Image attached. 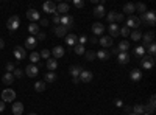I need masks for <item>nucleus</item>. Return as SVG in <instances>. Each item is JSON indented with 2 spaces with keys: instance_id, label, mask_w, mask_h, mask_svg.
<instances>
[{
  "instance_id": "obj_1",
  "label": "nucleus",
  "mask_w": 156,
  "mask_h": 115,
  "mask_svg": "<svg viewBox=\"0 0 156 115\" xmlns=\"http://www.w3.org/2000/svg\"><path fill=\"white\" fill-rule=\"evenodd\" d=\"M139 20L144 22V23H147V25H151L153 26V25H156V14H154V11L144 13V14H141Z\"/></svg>"
},
{
  "instance_id": "obj_2",
  "label": "nucleus",
  "mask_w": 156,
  "mask_h": 115,
  "mask_svg": "<svg viewBox=\"0 0 156 115\" xmlns=\"http://www.w3.org/2000/svg\"><path fill=\"white\" fill-rule=\"evenodd\" d=\"M6 26H8V30H10V31H16L21 26L19 16H11L10 19H8V22H6Z\"/></svg>"
},
{
  "instance_id": "obj_3",
  "label": "nucleus",
  "mask_w": 156,
  "mask_h": 115,
  "mask_svg": "<svg viewBox=\"0 0 156 115\" xmlns=\"http://www.w3.org/2000/svg\"><path fill=\"white\" fill-rule=\"evenodd\" d=\"M16 100V92L11 90V89H5L2 92V101L3 103H10V101H14Z\"/></svg>"
},
{
  "instance_id": "obj_4",
  "label": "nucleus",
  "mask_w": 156,
  "mask_h": 115,
  "mask_svg": "<svg viewBox=\"0 0 156 115\" xmlns=\"http://www.w3.org/2000/svg\"><path fill=\"white\" fill-rule=\"evenodd\" d=\"M39 73V67L36 65V64H28L25 67V75L27 76H30V78H34V76H38Z\"/></svg>"
},
{
  "instance_id": "obj_5",
  "label": "nucleus",
  "mask_w": 156,
  "mask_h": 115,
  "mask_svg": "<svg viewBox=\"0 0 156 115\" xmlns=\"http://www.w3.org/2000/svg\"><path fill=\"white\" fill-rule=\"evenodd\" d=\"M153 64H154V58L153 56H142L141 58V65H142V68H151L153 67Z\"/></svg>"
},
{
  "instance_id": "obj_6",
  "label": "nucleus",
  "mask_w": 156,
  "mask_h": 115,
  "mask_svg": "<svg viewBox=\"0 0 156 115\" xmlns=\"http://www.w3.org/2000/svg\"><path fill=\"white\" fill-rule=\"evenodd\" d=\"M42 10L47 14H56V3L55 2H45L42 5Z\"/></svg>"
},
{
  "instance_id": "obj_7",
  "label": "nucleus",
  "mask_w": 156,
  "mask_h": 115,
  "mask_svg": "<svg viewBox=\"0 0 156 115\" xmlns=\"http://www.w3.org/2000/svg\"><path fill=\"white\" fill-rule=\"evenodd\" d=\"M27 19H28L31 23H36V20H41V16H39V13L36 11V10L30 8V10L27 11Z\"/></svg>"
},
{
  "instance_id": "obj_8",
  "label": "nucleus",
  "mask_w": 156,
  "mask_h": 115,
  "mask_svg": "<svg viewBox=\"0 0 156 115\" xmlns=\"http://www.w3.org/2000/svg\"><path fill=\"white\" fill-rule=\"evenodd\" d=\"M128 28H137V26H141V20H139V17L137 16H130L128 17V20H126V25Z\"/></svg>"
},
{
  "instance_id": "obj_9",
  "label": "nucleus",
  "mask_w": 156,
  "mask_h": 115,
  "mask_svg": "<svg viewBox=\"0 0 156 115\" xmlns=\"http://www.w3.org/2000/svg\"><path fill=\"white\" fill-rule=\"evenodd\" d=\"M144 110H145L147 113H151V112H154V110H156V96H154V95H151L150 103L144 106Z\"/></svg>"
},
{
  "instance_id": "obj_10",
  "label": "nucleus",
  "mask_w": 156,
  "mask_h": 115,
  "mask_svg": "<svg viewBox=\"0 0 156 115\" xmlns=\"http://www.w3.org/2000/svg\"><path fill=\"white\" fill-rule=\"evenodd\" d=\"M59 25L66 26V28L69 30L70 26L73 25V17H72V16H69V14H64V16L61 17V22H59Z\"/></svg>"
},
{
  "instance_id": "obj_11",
  "label": "nucleus",
  "mask_w": 156,
  "mask_h": 115,
  "mask_svg": "<svg viewBox=\"0 0 156 115\" xmlns=\"http://www.w3.org/2000/svg\"><path fill=\"white\" fill-rule=\"evenodd\" d=\"M36 45H38V41H36L34 36H30V38L25 39V48H28V50H33V51H34Z\"/></svg>"
},
{
  "instance_id": "obj_12",
  "label": "nucleus",
  "mask_w": 156,
  "mask_h": 115,
  "mask_svg": "<svg viewBox=\"0 0 156 115\" xmlns=\"http://www.w3.org/2000/svg\"><path fill=\"white\" fill-rule=\"evenodd\" d=\"M11 110H13L14 115H22V112H24V104H22L21 101H14L13 106H11Z\"/></svg>"
},
{
  "instance_id": "obj_13",
  "label": "nucleus",
  "mask_w": 156,
  "mask_h": 115,
  "mask_svg": "<svg viewBox=\"0 0 156 115\" xmlns=\"http://www.w3.org/2000/svg\"><path fill=\"white\" fill-rule=\"evenodd\" d=\"M92 76H94V75L91 73L89 70H83V72L80 73L78 78H80V81H83V83H91V81H92Z\"/></svg>"
},
{
  "instance_id": "obj_14",
  "label": "nucleus",
  "mask_w": 156,
  "mask_h": 115,
  "mask_svg": "<svg viewBox=\"0 0 156 115\" xmlns=\"http://www.w3.org/2000/svg\"><path fill=\"white\" fill-rule=\"evenodd\" d=\"M83 67H81V65H70V68H69V72H70V75H72V78H78L80 76V73L81 72H83Z\"/></svg>"
},
{
  "instance_id": "obj_15",
  "label": "nucleus",
  "mask_w": 156,
  "mask_h": 115,
  "mask_svg": "<svg viewBox=\"0 0 156 115\" xmlns=\"http://www.w3.org/2000/svg\"><path fill=\"white\" fill-rule=\"evenodd\" d=\"M50 53L53 55V58H55V59H59V58H62V56H64V53H66V50H64L61 45H58V47H55V48H53Z\"/></svg>"
},
{
  "instance_id": "obj_16",
  "label": "nucleus",
  "mask_w": 156,
  "mask_h": 115,
  "mask_svg": "<svg viewBox=\"0 0 156 115\" xmlns=\"http://www.w3.org/2000/svg\"><path fill=\"white\" fill-rule=\"evenodd\" d=\"M14 56H16L17 61H22V59L27 58V51H25L22 47H16V48H14Z\"/></svg>"
},
{
  "instance_id": "obj_17",
  "label": "nucleus",
  "mask_w": 156,
  "mask_h": 115,
  "mask_svg": "<svg viewBox=\"0 0 156 115\" xmlns=\"http://www.w3.org/2000/svg\"><path fill=\"white\" fill-rule=\"evenodd\" d=\"M92 33L95 34V36H102V34L105 33V25H102V23H94L92 25Z\"/></svg>"
},
{
  "instance_id": "obj_18",
  "label": "nucleus",
  "mask_w": 156,
  "mask_h": 115,
  "mask_svg": "<svg viewBox=\"0 0 156 115\" xmlns=\"http://www.w3.org/2000/svg\"><path fill=\"white\" fill-rule=\"evenodd\" d=\"M153 39H154V33H153V31L145 33V34H144V45H142V47H144V48H145V47H148L150 44L153 42Z\"/></svg>"
},
{
  "instance_id": "obj_19",
  "label": "nucleus",
  "mask_w": 156,
  "mask_h": 115,
  "mask_svg": "<svg viewBox=\"0 0 156 115\" xmlns=\"http://www.w3.org/2000/svg\"><path fill=\"white\" fill-rule=\"evenodd\" d=\"M14 79H16V78H14L13 73H8V72H6V73L2 76V83H3L5 86H11V84L14 83Z\"/></svg>"
},
{
  "instance_id": "obj_20",
  "label": "nucleus",
  "mask_w": 156,
  "mask_h": 115,
  "mask_svg": "<svg viewBox=\"0 0 156 115\" xmlns=\"http://www.w3.org/2000/svg\"><path fill=\"white\" fill-rule=\"evenodd\" d=\"M69 3H59V5H56V14L59 16V14H67L69 13Z\"/></svg>"
},
{
  "instance_id": "obj_21",
  "label": "nucleus",
  "mask_w": 156,
  "mask_h": 115,
  "mask_svg": "<svg viewBox=\"0 0 156 115\" xmlns=\"http://www.w3.org/2000/svg\"><path fill=\"white\" fill-rule=\"evenodd\" d=\"M55 34H56L58 38H66L67 36V28L62 25H58L56 28H55Z\"/></svg>"
},
{
  "instance_id": "obj_22",
  "label": "nucleus",
  "mask_w": 156,
  "mask_h": 115,
  "mask_svg": "<svg viewBox=\"0 0 156 115\" xmlns=\"http://www.w3.org/2000/svg\"><path fill=\"white\" fill-rule=\"evenodd\" d=\"M105 8H103V5H97L95 8H94V16L97 17V19H102V17H105Z\"/></svg>"
},
{
  "instance_id": "obj_23",
  "label": "nucleus",
  "mask_w": 156,
  "mask_h": 115,
  "mask_svg": "<svg viewBox=\"0 0 156 115\" xmlns=\"http://www.w3.org/2000/svg\"><path fill=\"white\" fill-rule=\"evenodd\" d=\"M119 36V25L117 23H109V38H117Z\"/></svg>"
},
{
  "instance_id": "obj_24",
  "label": "nucleus",
  "mask_w": 156,
  "mask_h": 115,
  "mask_svg": "<svg viewBox=\"0 0 156 115\" xmlns=\"http://www.w3.org/2000/svg\"><path fill=\"white\" fill-rule=\"evenodd\" d=\"M100 45L102 47H105V48H108V47H113V39L109 38V36H103V38H100Z\"/></svg>"
},
{
  "instance_id": "obj_25",
  "label": "nucleus",
  "mask_w": 156,
  "mask_h": 115,
  "mask_svg": "<svg viewBox=\"0 0 156 115\" xmlns=\"http://www.w3.org/2000/svg\"><path fill=\"white\" fill-rule=\"evenodd\" d=\"M64 39H66V44H67V45H70V47H73V45H77V36H75V34H67V36L66 38H64Z\"/></svg>"
},
{
  "instance_id": "obj_26",
  "label": "nucleus",
  "mask_w": 156,
  "mask_h": 115,
  "mask_svg": "<svg viewBox=\"0 0 156 115\" xmlns=\"http://www.w3.org/2000/svg\"><path fill=\"white\" fill-rule=\"evenodd\" d=\"M56 67H58L56 59H55V58H49V59H47V68L50 70V72H55V70H56Z\"/></svg>"
},
{
  "instance_id": "obj_27",
  "label": "nucleus",
  "mask_w": 156,
  "mask_h": 115,
  "mask_svg": "<svg viewBox=\"0 0 156 115\" xmlns=\"http://www.w3.org/2000/svg\"><path fill=\"white\" fill-rule=\"evenodd\" d=\"M117 58H119V62L120 64H128V61H130V55H128V53H123V51L119 53Z\"/></svg>"
},
{
  "instance_id": "obj_28",
  "label": "nucleus",
  "mask_w": 156,
  "mask_h": 115,
  "mask_svg": "<svg viewBox=\"0 0 156 115\" xmlns=\"http://www.w3.org/2000/svg\"><path fill=\"white\" fill-rule=\"evenodd\" d=\"M95 55H97V58H98V59H102V61L109 59V51H108V50H98V51L95 53Z\"/></svg>"
},
{
  "instance_id": "obj_29",
  "label": "nucleus",
  "mask_w": 156,
  "mask_h": 115,
  "mask_svg": "<svg viewBox=\"0 0 156 115\" xmlns=\"http://www.w3.org/2000/svg\"><path fill=\"white\" fill-rule=\"evenodd\" d=\"M45 89H47V83L45 81H38L34 84V90L36 92H44Z\"/></svg>"
},
{
  "instance_id": "obj_30",
  "label": "nucleus",
  "mask_w": 156,
  "mask_h": 115,
  "mask_svg": "<svg viewBox=\"0 0 156 115\" xmlns=\"http://www.w3.org/2000/svg\"><path fill=\"white\" fill-rule=\"evenodd\" d=\"M130 78L133 79V81H139V79L142 78V73H141V70H137V68L131 70V73H130Z\"/></svg>"
},
{
  "instance_id": "obj_31",
  "label": "nucleus",
  "mask_w": 156,
  "mask_h": 115,
  "mask_svg": "<svg viewBox=\"0 0 156 115\" xmlns=\"http://www.w3.org/2000/svg\"><path fill=\"white\" fill-rule=\"evenodd\" d=\"M136 11V6H134V3H126L125 6H123V13H126V14H130V16H133V13Z\"/></svg>"
},
{
  "instance_id": "obj_32",
  "label": "nucleus",
  "mask_w": 156,
  "mask_h": 115,
  "mask_svg": "<svg viewBox=\"0 0 156 115\" xmlns=\"http://www.w3.org/2000/svg\"><path fill=\"white\" fill-rule=\"evenodd\" d=\"M117 48H119V51L126 53V50L130 48V42H128V41H120V44L117 45Z\"/></svg>"
},
{
  "instance_id": "obj_33",
  "label": "nucleus",
  "mask_w": 156,
  "mask_h": 115,
  "mask_svg": "<svg viewBox=\"0 0 156 115\" xmlns=\"http://www.w3.org/2000/svg\"><path fill=\"white\" fill-rule=\"evenodd\" d=\"M28 31H30L31 36H36V34L39 33V25H38V23H31V25H28Z\"/></svg>"
},
{
  "instance_id": "obj_34",
  "label": "nucleus",
  "mask_w": 156,
  "mask_h": 115,
  "mask_svg": "<svg viewBox=\"0 0 156 115\" xmlns=\"http://www.w3.org/2000/svg\"><path fill=\"white\" fill-rule=\"evenodd\" d=\"M44 81L45 83H55V81H56V73H55V72H49L47 75H45Z\"/></svg>"
},
{
  "instance_id": "obj_35",
  "label": "nucleus",
  "mask_w": 156,
  "mask_h": 115,
  "mask_svg": "<svg viewBox=\"0 0 156 115\" xmlns=\"http://www.w3.org/2000/svg\"><path fill=\"white\" fill-rule=\"evenodd\" d=\"M130 38L136 42V41H139V39L142 38V33H141L139 30H134V31H131V33H130Z\"/></svg>"
},
{
  "instance_id": "obj_36",
  "label": "nucleus",
  "mask_w": 156,
  "mask_h": 115,
  "mask_svg": "<svg viewBox=\"0 0 156 115\" xmlns=\"http://www.w3.org/2000/svg\"><path fill=\"white\" fill-rule=\"evenodd\" d=\"M134 55L137 56V58H142V56H145V48L141 45V47H136L134 48Z\"/></svg>"
},
{
  "instance_id": "obj_37",
  "label": "nucleus",
  "mask_w": 156,
  "mask_h": 115,
  "mask_svg": "<svg viewBox=\"0 0 156 115\" xmlns=\"http://www.w3.org/2000/svg\"><path fill=\"white\" fill-rule=\"evenodd\" d=\"M145 51H148V53H150V56H153V58H154V55H156V44H154V42H151L150 45L147 47V50H145Z\"/></svg>"
},
{
  "instance_id": "obj_38",
  "label": "nucleus",
  "mask_w": 156,
  "mask_h": 115,
  "mask_svg": "<svg viewBox=\"0 0 156 115\" xmlns=\"http://www.w3.org/2000/svg\"><path fill=\"white\" fill-rule=\"evenodd\" d=\"M145 110H144V106L142 104H136L134 107H133V113H136V115H141V113H144Z\"/></svg>"
},
{
  "instance_id": "obj_39",
  "label": "nucleus",
  "mask_w": 156,
  "mask_h": 115,
  "mask_svg": "<svg viewBox=\"0 0 156 115\" xmlns=\"http://www.w3.org/2000/svg\"><path fill=\"white\" fill-rule=\"evenodd\" d=\"M75 53H77V55H84V53H86L84 45H81V44H77V45H75Z\"/></svg>"
},
{
  "instance_id": "obj_40",
  "label": "nucleus",
  "mask_w": 156,
  "mask_h": 115,
  "mask_svg": "<svg viewBox=\"0 0 156 115\" xmlns=\"http://www.w3.org/2000/svg\"><path fill=\"white\" fill-rule=\"evenodd\" d=\"M84 56H86V59H88V61H94V59L97 58V55H95V51H92V50H89V51H86V53H84Z\"/></svg>"
},
{
  "instance_id": "obj_41",
  "label": "nucleus",
  "mask_w": 156,
  "mask_h": 115,
  "mask_svg": "<svg viewBox=\"0 0 156 115\" xmlns=\"http://www.w3.org/2000/svg\"><path fill=\"white\" fill-rule=\"evenodd\" d=\"M130 28H128V26H122V28H119V34H122V36H130Z\"/></svg>"
},
{
  "instance_id": "obj_42",
  "label": "nucleus",
  "mask_w": 156,
  "mask_h": 115,
  "mask_svg": "<svg viewBox=\"0 0 156 115\" xmlns=\"http://www.w3.org/2000/svg\"><path fill=\"white\" fill-rule=\"evenodd\" d=\"M39 59H41V56H39V53H36V51H33L31 55H30V61L34 64V62H39Z\"/></svg>"
},
{
  "instance_id": "obj_43",
  "label": "nucleus",
  "mask_w": 156,
  "mask_h": 115,
  "mask_svg": "<svg viewBox=\"0 0 156 115\" xmlns=\"http://www.w3.org/2000/svg\"><path fill=\"white\" fill-rule=\"evenodd\" d=\"M134 6H136V11H139L141 14L147 13V6H145L144 3H137V5H134Z\"/></svg>"
},
{
  "instance_id": "obj_44",
  "label": "nucleus",
  "mask_w": 156,
  "mask_h": 115,
  "mask_svg": "<svg viewBox=\"0 0 156 115\" xmlns=\"http://www.w3.org/2000/svg\"><path fill=\"white\" fill-rule=\"evenodd\" d=\"M106 19H108V22H109V23H114V19H116V11H109V13L106 14Z\"/></svg>"
},
{
  "instance_id": "obj_45",
  "label": "nucleus",
  "mask_w": 156,
  "mask_h": 115,
  "mask_svg": "<svg viewBox=\"0 0 156 115\" xmlns=\"http://www.w3.org/2000/svg\"><path fill=\"white\" fill-rule=\"evenodd\" d=\"M50 55H52V53H50V50H47V48L42 50V51L39 53V56H41V58H44V59H49V58H50Z\"/></svg>"
},
{
  "instance_id": "obj_46",
  "label": "nucleus",
  "mask_w": 156,
  "mask_h": 115,
  "mask_svg": "<svg viewBox=\"0 0 156 115\" xmlns=\"http://www.w3.org/2000/svg\"><path fill=\"white\" fill-rule=\"evenodd\" d=\"M5 67H6V72H8V73H13V72H14V68H16L13 62H8Z\"/></svg>"
},
{
  "instance_id": "obj_47",
  "label": "nucleus",
  "mask_w": 156,
  "mask_h": 115,
  "mask_svg": "<svg viewBox=\"0 0 156 115\" xmlns=\"http://www.w3.org/2000/svg\"><path fill=\"white\" fill-rule=\"evenodd\" d=\"M122 20H123V13H116L114 23H117V22H122Z\"/></svg>"
},
{
  "instance_id": "obj_48",
  "label": "nucleus",
  "mask_w": 156,
  "mask_h": 115,
  "mask_svg": "<svg viewBox=\"0 0 156 115\" xmlns=\"http://www.w3.org/2000/svg\"><path fill=\"white\" fill-rule=\"evenodd\" d=\"M13 75H14V78H22V76H24V75H22V70H21V68H14Z\"/></svg>"
},
{
  "instance_id": "obj_49",
  "label": "nucleus",
  "mask_w": 156,
  "mask_h": 115,
  "mask_svg": "<svg viewBox=\"0 0 156 115\" xmlns=\"http://www.w3.org/2000/svg\"><path fill=\"white\" fill-rule=\"evenodd\" d=\"M44 39H45V34L42 31H39L38 34H36V41H44Z\"/></svg>"
},
{
  "instance_id": "obj_50",
  "label": "nucleus",
  "mask_w": 156,
  "mask_h": 115,
  "mask_svg": "<svg viewBox=\"0 0 156 115\" xmlns=\"http://www.w3.org/2000/svg\"><path fill=\"white\" fill-rule=\"evenodd\" d=\"M86 41H88V36H86V34H83V36H80V39H78V42L81 44V45H84V44H86Z\"/></svg>"
},
{
  "instance_id": "obj_51",
  "label": "nucleus",
  "mask_w": 156,
  "mask_h": 115,
  "mask_svg": "<svg viewBox=\"0 0 156 115\" xmlns=\"http://www.w3.org/2000/svg\"><path fill=\"white\" fill-rule=\"evenodd\" d=\"M59 22H61V16H58V14H55V16H53V23H56V25H59Z\"/></svg>"
},
{
  "instance_id": "obj_52",
  "label": "nucleus",
  "mask_w": 156,
  "mask_h": 115,
  "mask_svg": "<svg viewBox=\"0 0 156 115\" xmlns=\"http://www.w3.org/2000/svg\"><path fill=\"white\" fill-rule=\"evenodd\" d=\"M73 5H75L77 8H83V6H84V2H81V0H75Z\"/></svg>"
},
{
  "instance_id": "obj_53",
  "label": "nucleus",
  "mask_w": 156,
  "mask_h": 115,
  "mask_svg": "<svg viewBox=\"0 0 156 115\" xmlns=\"http://www.w3.org/2000/svg\"><path fill=\"white\" fill-rule=\"evenodd\" d=\"M39 22H41V25H42V26H47V25H49V19H41Z\"/></svg>"
},
{
  "instance_id": "obj_54",
  "label": "nucleus",
  "mask_w": 156,
  "mask_h": 115,
  "mask_svg": "<svg viewBox=\"0 0 156 115\" xmlns=\"http://www.w3.org/2000/svg\"><path fill=\"white\" fill-rule=\"evenodd\" d=\"M111 53H113V55H119L120 51H119V48H117V47H111Z\"/></svg>"
},
{
  "instance_id": "obj_55",
  "label": "nucleus",
  "mask_w": 156,
  "mask_h": 115,
  "mask_svg": "<svg viewBox=\"0 0 156 115\" xmlns=\"http://www.w3.org/2000/svg\"><path fill=\"white\" fill-rule=\"evenodd\" d=\"M3 110H5V103L0 100V112H3Z\"/></svg>"
},
{
  "instance_id": "obj_56",
  "label": "nucleus",
  "mask_w": 156,
  "mask_h": 115,
  "mask_svg": "<svg viewBox=\"0 0 156 115\" xmlns=\"http://www.w3.org/2000/svg\"><path fill=\"white\" fill-rule=\"evenodd\" d=\"M3 47H5V41H3L2 38H0V50H2Z\"/></svg>"
},
{
  "instance_id": "obj_57",
  "label": "nucleus",
  "mask_w": 156,
  "mask_h": 115,
  "mask_svg": "<svg viewBox=\"0 0 156 115\" xmlns=\"http://www.w3.org/2000/svg\"><path fill=\"white\" fill-rule=\"evenodd\" d=\"M73 83H75V84H80L81 81H80V78H73Z\"/></svg>"
},
{
  "instance_id": "obj_58",
  "label": "nucleus",
  "mask_w": 156,
  "mask_h": 115,
  "mask_svg": "<svg viewBox=\"0 0 156 115\" xmlns=\"http://www.w3.org/2000/svg\"><path fill=\"white\" fill-rule=\"evenodd\" d=\"M91 44H97V38H91Z\"/></svg>"
},
{
  "instance_id": "obj_59",
  "label": "nucleus",
  "mask_w": 156,
  "mask_h": 115,
  "mask_svg": "<svg viewBox=\"0 0 156 115\" xmlns=\"http://www.w3.org/2000/svg\"><path fill=\"white\" fill-rule=\"evenodd\" d=\"M116 106H119V107H120V106H122V101H120V100H117V101H116Z\"/></svg>"
},
{
  "instance_id": "obj_60",
  "label": "nucleus",
  "mask_w": 156,
  "mask_h": 115,
  "mask_svg": "<svg viewBox=\"0 0 156 115\" xmlns=\"http://www.w3.org/2000/svg\"><path fill=\"white\" fill-rule=\"evenodd\" d=\"M128 115H136V113H133V112H130V113H128Z\"/></svg>"
},
{
  "instance_id": "obj_61",
  "label": "nucleus",
  "mask_w": 156,
  "mask_h": 115,
  "mask_svg": "<svg viewBox=\"0 0 156 115\" xmlns=\"http://www.w3.org/2000/svg\"><path fill=\"white\" fill-rule=\"evenodd\" d=\"M28 115H36V113H34V112H31V113H28Z\"/></svg>"
},
{
  "instance_id": "obj_62",
  "label": "nucleus",
  "mask_w": 156,
  "mask_h": 115,
  "mask_svg": "<svg viewBox=\"0 0 156 115\" xmlns=\"http://www.w3.org/2000/svg\"><path fill=\"white\" fill-rule=\"evenodd\" d=\"M144 115H150V113H144Z\"/></svg>"
}]
</instances>
